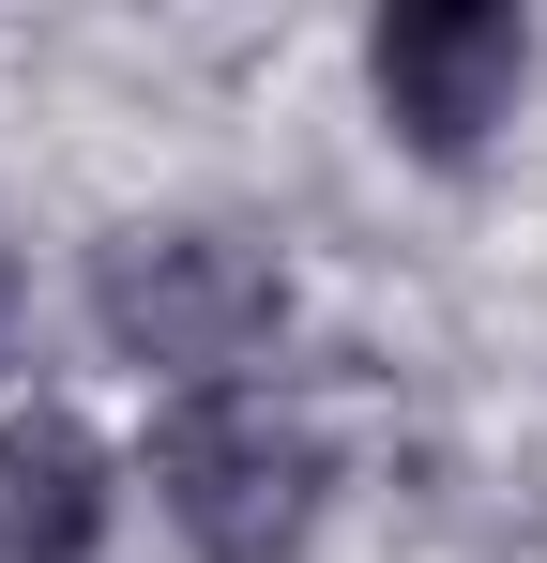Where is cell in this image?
Listing matches in <instances>:
<instances>
[{
    "label": "cell",
    "instance_id": "obj_1",
    "mask_svg": "<svg viewBox=\"0 0 547 563\" xmlns=\"http://www.w3.org/2000/svg\"><path fill=\"white\" fill-rule=\"evenodd\" d=\"M91 320H107L122 366H168V380L213 396V380L289 320V275H274L259 229H228V213H153V229H107V260H91Z\"/></svg>",
    "mask_w": 547,
    "mask_h": 563
},
{
    "label": "cell",
    "instance_id": "obj_2",
    "mask_svg": "<svg viewBox=\"0 0 547 563\" xmlns=\"http://www.w3.org/2000/svg\"><path fill=\"white\" fill-rule=\"evenodd\" d=\"M153 503H168V533L198 563H289L320 533V442H304V411L213 380V396H182L153 427Z\"/></svg>",
    "mask_w": 547,
    "mask_h": 563
},
{
    "label": "cell",
    "instance_id": "obj_4",
    "mask_svg": "<svg viewBox=\"0 0 547 563\" xmlns=\"http://www.w3.org/2000/svg\"><path fill=\"white\" fill-rule=\"evenodd\" d=\"M107 549V442L77 411H0V563H91Z\"/></svg>",
    "mask_w": 547,
    "mask_h": 563
},
{
    "label": "cell",
    "instance_id": "obj_3",
    "mask_svg": "<svg viewBox=\"0 0 547 563\" xmlns=\"http://www.w3.org/2000/svg\"><path fill=\"white\" fill-rule=\"evenodd\" d=\"M365 77H380V122L411 153L471 168L517 122V92H533V15H502V0H411V15H380Z\"/></svg>",
    "mask_w": 547,
    "mask_h": 563
}]
</instances>
